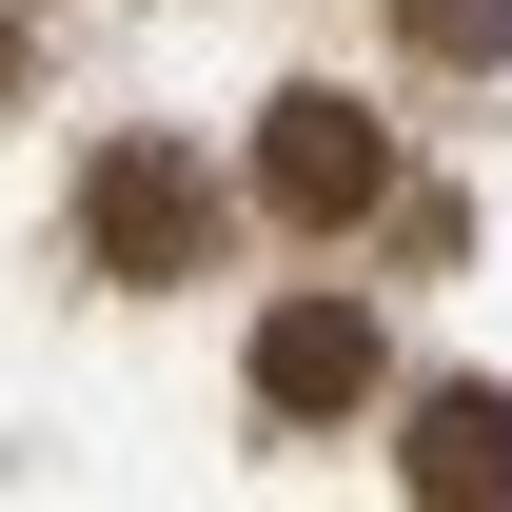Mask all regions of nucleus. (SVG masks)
<instances>
[{"label": "nucleus", "instance_id": "obj_1", "mask_svg": "<svg viewBox=\"0 0 512 512\" xmlns=\"http://www.w3.org/2000/svg\"><path fill=\"white\" fill-rule=\"evenodd\" d=\"M256 197L296 217V237H355V217H394V138L335 99V79H296L276 119H256Z\"/></svg>", "mask_w": 512, "mask_h": 512}, {"label": "nucleus", "instance_id": "obj_2", "mask_svg": "<svg viewBox=\"0 0 512 512\" xmlns=\"http://www.w3.org/2000/svg\"><path fill=\"white\" fill-rule=\"evenodd\" d=\"M79 256H99V276H197V256H217V178H197L178 138H119V158L79 178Z\"/></svg>", "mask_w": 512, "mask_h": 512}, {"label": "nucleus", "instance_id": "obj_3", "mask_svg": "<svg viewBox=\"0 0 512 512\" xmlns=\"http://www.w3.org/2000/svg\"><path fill=\"white\" fill-rule=\"evenodd\" d=\"M375 394V316L355 296H276L256 316V414H355Z\"/></svg>", "mask_w": 512, "mask_h": 512}, {"label": "nucleus", "instance_id": "obj_4", "mask_svg": "<svg viewBox=\"0 0 512 512\" xmlns=\"http://www.w3.org/2000/svg\"><path fill=\"white\" fill-rule=\"evenodd\" d=\"M394 473H414L434 512L512 493V394H414V434H394Z\"/></svg>", "mask_w": 512, "mask_h": 512}, {"label": "nucleus", "instance_id": "obj_5", "mask_svg": "<svg viewBox=\"0 0 512 512\" xmlns=\"http://www.w3.org/2000/svg\"><path fill=\"white\" fill-rule=\"evenodd\" d=\"M394 40H414V60H453V79H473V60H512V0H394Z\"/></svg>", "mask_w": 512, "mask_h": 512}, {"label": "nucleus", "instance_id": "obj_6", "mask_svg": "<svg viewBox=\"0 0 512 512\" xmlns=\"http://www.w3.org/2000/svg\"><path fill=\"white\" fill-rule=\"evenodd\" d=\"M0 99H20V20H0Z\"/></svg>", "mask_w": 512, "mask_h": 512}]
</instances>
